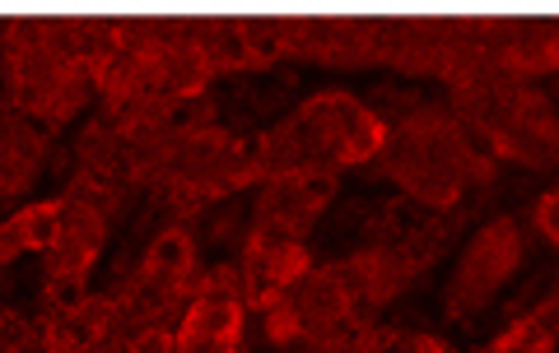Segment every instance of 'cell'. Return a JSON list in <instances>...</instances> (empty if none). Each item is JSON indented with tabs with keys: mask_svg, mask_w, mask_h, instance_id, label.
Returning a JSON list of instances; mask_svg holds the SVG:
<instances>
[{
	"mask_svg": "<svg viewBox=\"0 0 559 353\" xmlns=\"http://www.w3.org/2000/svg\"><path fill=\"white\" fill-rule=\"evenodd\" d=\"M555 349H559V293L532 307L527 316H518L509 330H499L476 353H555Z\"/></svg>",
	"mask_w": 559,
	"mask_h": 353,
	"instance_id": "cell-19",
	"label": "cell"
},
{
	"mask_svg": "<svg viewBox=\"0 0 559 353\" xmlns=\"http://www.w3.org/2000/svg\"><path fill=\"white\" fill-rule=\"evenodd\" d=\"M238 270H242V303H248V312H271L275 303H285V297L308 279L312 252H308V242L248 233L242 238V265Z\"/></svg>",
	"mask_w": 559,
	"mask_h": 353,
	"instance_id": "cell-13",
	"label": "cell"
},
{
	"mask_svg": "<svg viewBox=\"0 0 559 353\" xmlns=\"http://www.w3.org/2000/svg\"><path fill=\"white\" fill-rule=\"evenodd\" d=\"M252 182H261L257 139H238L224 126H205V131H178L168 172L154 182V196L173 205L178 219H191L205 205L229 200Z\"/></svg>",
	"mask_w": 559,
	"mask_h": 353,
	"instance_id": "cell-6",
	"label": "cell"
},
{
	"mask_svg": "<svg viewBox=\"0 0 559 353\" xmlns=\"http://www.w3.org/2000/svg\"><path fill=\"white\" fill-rule=\"evenodd\" d=\"M485 70L509 80H540L559 70V20H485Z\"/></svg>",
	"mask_w": 559,
	"mask_h": 353,
	"instance_id": "cell-12",
	"label": "cell"
},
{
	"mask_svg": "<svg viewBox=\"0 0 559 353\" xmlns=\"http://www.w3.org/2000/svg\"><path fill=\"white\" fill-rule=\"evenodd\" d=\"M322 353H457V344H448L443 334H429V330H411V326H364Z\"/></svg>",
	"mask_w": 559,
	"mask_h": 353,
	"instance_id": "cell-18",
	"label": "cell"
},
{
	"mask_svg": "<svg viewBox=\"0 0 559 353\" xmlns=\"http://www.w3.org/2000/svg\"><path fill=\"white\" fill-rule=\"evenodd\" d=\"M178 353H242V344H229V340H178Z\"/></svg>",
	"mask_w": 559,
	"mask_h": 353,
	"instance_id": "cell-25",
	"label": "cell"
},
{
	"mask_svg": "<svg viewBox=\"0 0 559 353\" xmlns=\"http://www.w3.org/2000/svg\"><path fill=\"white\" fill-rule=\"evenodd\" d=\"M522 256H527V238L513 215H495L489 223H480L471 242L462 246L457 270H452L448 289H443V316L448 321H476L480 312L495 307V297L509 289V279L522 270Z\"/></svg>",
	"mask_w": 559,
	"mask_h": 353,
	"instance_id": "cell-8",
	"label": "cell"
},
{
	"mask_svg": "<svg viewBox=\"0 0 559 353\" xmlns=\"http://www.w3.org/2000/svg\"><path fill=\"white\" fill-rule=\"evenodd\" d=\"M392 139V126L369 102L345 94V88H322L308 94L285 121L257 135L261 182L271 176H299V172H345L378 163Z\"/></svg>",
	"mask_w": 559,
	"mask_h": 353,
	"instance_id": "cell-1",
	"label": "cell"
},
{
	"mask_svg": "<svg viewBox=\"0 0 559 353\" xmlns=\"http://www.w3.org/2000/svg\"><path fill=\"white\" fill-rule=\"evenodd\" d=\"M191 279H197V238L187 223H168L145 246L135 275L117 293L121 330L135 334L145 326H164V316L178 312L191 297Z\"/></svg>",
	"mask_w": 559,
	"mask_h": 353,
	"instance_id": "cell-7",
	"label": "cell"
},
{
	"mask_svg": "<svg viewBox=\"0 0 559 353\" xmlns=\"http://www.w3.org/2000/svg\"><path fill=\"white\" fill-rule=\"evenodd\" d=\"M75 158H80V172H94L127 186V158H121V135L112 121H90L75 139Z\"/></svg>",
	"mask_w": 559,
	"mask_h": 353,
	"instance_id": "cell-20",
	"label": "cell"
},
{
	"mask_svg": "<svg viewBox=\"0 0 559 353\" xmlns=\"http://www.w3.org/2000/svg\"><path fill=\"white\" fill-rule=\"evenodd\" d=\"M532 223H536V233L546 238L550 246H559V186L546 191V196L532 205Z\"/></svg>",
	"mask_w": 559,
	"mask_h": 353,
	"instance_id": "cell-24",
	"label": "cell"
},
{
	"mask_svg": "<svg viewBox=\"0 0 559 353\" xmlns=\"http://www.w3.org/2000/svg\"><path fill=\"white\" fill-rule=\"evenodd\" d=\"M555 163H559V149H555Z\"/></svg>",
	"mask_w": 559,
	"mask_h": 353,
	"instance_id": "cell-26",
	"label": "cell"
},
{
	"mask_svg": "<svg viewBox=\"0 0 559 353\" xmlns=\"http://www.w3.org/2000/svg\"><path fill=\"white\" fill-rule=\"evenodd\" d=\"M33 349H38V321H28L14 307H0V353H33Z\"/></svg>",
	"mask_w": 559,
	"mask_h": 353,
	"instance_id": "cell-22",
	"label": "cell"
},
{
	"mask_svg": "<svg viewBox=\"0 0 559 353\" xmlns=\"http://www.w3.org/2000/svg\"><path fill=\"white\" fill-rule=\"evenodd\" d=\"M285 57L359 70L378 61V20L369 14H285Z\"/></svg>",
	"mask_w": 559,
	"mask_h": 353,
	"instance_id": "cell-10",
	"label": "cell"
},
{
	"mask_svg": "<svg viewBox=\"0 0 559 353\" xmlns=\"http://www.w3.org/2000/svg\"><path fill=\"white\" fill-rule=\"evenodd\" d=\"M61 233V196L57 200H33L20 215H10L0 223V265L20 260L28 252H51V242Z\"/></svg>",
	"mask_w": 559,
	"mask_h": 353,
	"instance_id": "cell-17",
	"label": "cell"
},
{
	"mask_svg": "<svg viewBox=\"0 0 559 353\" xmlns=\"http://www.w3.org/2000/svg\"><path fill=\"white\" fill-rule=\"evenodd\" d=\"M47 163V131L0 108V196H24Z\"/></svg>",
	"mask_w": 559,
	"mask_h": 353,
	"instance_id": "cell-15",
	"label": "cell"
},
{
	"mask_svg": "<svg viewBox=\"0 0 559 353\" xmlns=\"http://www.w3.org/2000/svg\"><path fill=\"white\" fill-rule=\"evenodd\" d=\"M121 191L108 176L75 172L61 191V233L43 265V307H66L90 293V275L108 246L112 219L121 215Z\"/></svg>",
	"mask_w": 559,
	"mask_h": 353,
	"instance_id": "cell-5",
	"label": "cell"
},
{
	"mask_svg": "<svg viewBox=\"0 0 559 353\" xmlns=\"http://www.w3.org/2000/svg\"><path fill=\"white\" fill-rule=\"evenodd\" d=\"M382 172L425 215H452L471 186L495 182V158L471 145V131L448 108H415L382 149Z\"/></svg>",
	"mask_w": 559,
	"mask_h": 353,
	"instance_id": "cell-2",
	"label": "cell"
},
{
	"mask_svg": "<svg viewBox=\"0 0 559 353\" xmlns=\"http://www.w3.org/2000/svg\"><path fill=\"white\" fill-rule=\"evenodd\" d=\"M452 112L466 131L489 139V149L509 163H555L559 149V112L540 88L495 75L485 70L476 84H466L452 94Z\"/></svg>",
	"mask_w": 559,
	"mask_h": 353,
	"instance_id": "cell-4",
	"label": "cell"
},
{
	"mask_svg": "<svg viewBox=\"0 0 559 353\" xmlns=\"http://www.w3.org/2000/svg\"><path fill=\"white\" fill-rule=\"evenodd\" d=\"M289 303L299 312L304 344L312 353L341 344L345 334H355L364 326H373V303H369V293H364V275H359L355 256L312 265L304 284L289 293Z\"/></svg>",
	"mask_w": 559,
	"mask_h": 353,
	"instance_id": "cell-9",
	"label": "cell"
},
{
	"mask_svg": "<svg viewBox=\"0 0 559 353\" xmlns=\"http://www.w3.org/2000/svg\"><path fill=\"white\" fill-rule=\"evenodd\" d=\"M5 84L14 112L28 117L33 126L66 131L94 98V84L84 65L70 57L66 42V14L61 20H33L20 14L5 28Z\"/></svg>",
	"mask_w": 559,
	"mask_h": 353,
	"instance_id": "cell-3",
	"label": "cell"
},
{
	"mask_svg": "<svg viewBox=\"0 0 559 353\" xmlns=\"http://www.w3.org/2000/svg\"><path fill=\"white\" fill-rule=\"evenodd\" d=\"M127 353H178V330H168V321L135 330L127 340Z\"/></svg>",
	"mask_w": 559,
	"mask_h": 353,
	"instance_id": "cell-23",
	"label": "cell"
},
{
	"mask_svg": "<svg viewBox=\"0 0 559 353\" xmlns=\"http://www.w3.org/2000/svg\"><path fill=\"white\" fill-rule=\"evenodd\" d=\"M261 330H266V340H271L275 349L304 344V326H299V312H294L289 297H285V303H275L271 312H261Z\"/></svg>",
	"mask_w": 559,
	"mask_h": 353,
	"instance_id": "cell-21",
	"label": "cell"
},
{
	"mask_svg": "<svg viewBox=\"0 0 559 353\" xmlns=\"http://www.w3.org/2000/svg\"><path fill=\"white\" fill-rule=\"evenodd\" d=\"M121 307L117 293H84L66 307H43L38 349L43 353H98L117 334Z\"/></svg>",
	"mask_w": 559,
	"mask_h": 353,
	"instance_id": "cell-14",
	"label": "cell"
},
{
	"mask_svg": "<svg viewBox=\"0 0 559 353\" xmlns=\"http://www.w3.org/2000/svg\"><path fill=\"white\" fill-rule=\"evenodd\" d=\"M248 303L238 293H191L178 321V340H229L242 344Z\"/></svg>",
	"mask_w": 559,
	"mask_h": 353,
	"instance_id": "cell-16",
	"label": "cell"
},
{
	"mask_svg": "<svg viewBox=\"0 0 559 353\" xmlns=\"http://www.w3.org/2000/svg\"><path fill=\"white\" fill-rule=\"evenodd\" d=\"M336 186H341V176H336V172L271 176V182L257 191V200H252L248 233L304 242L312 228H318V219L331 209V200H336Z\"/></svg>",
	"mask_w": 559,
	"mask_h": 353,
	"instance_id": "cell-11",
	"label": "cell"
}]
</instances>
